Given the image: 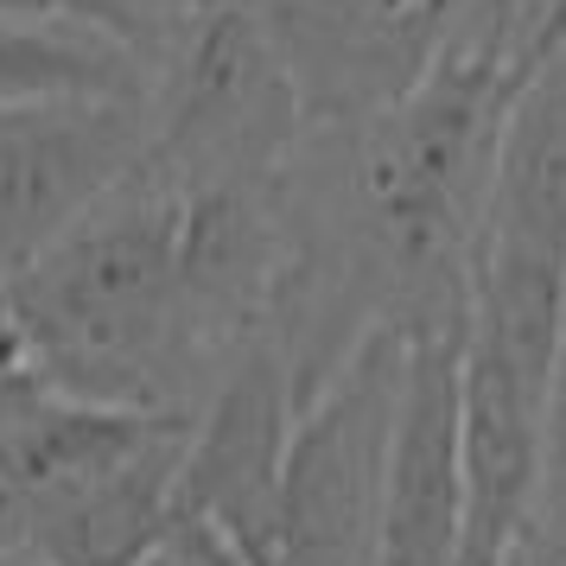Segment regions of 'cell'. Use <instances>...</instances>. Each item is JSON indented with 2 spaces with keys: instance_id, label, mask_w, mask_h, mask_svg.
Instances as JSON below:
<instances>
[{
  "instance_id": "obj_1",
  "label": "cell",
  "mask_w": 566,
  "mask_h": 566,
  "mask_svg": "<svg viewBox=\"0 0 566 566\" xmlns=\"http://www.w3.org/2000/svg\"><path fill=\"white\" fill-rule=\"evenodd\" d=\"M179 223L185 191L140 166L103 210L0 286L32 369L57 395L96 408L198 413L191 382L205 350L185 318Z\"/></svg>"
},
{
  "instance_id": "obj_2",
  "label": "cell",
  "mask_w": 566,
  "mask_h": 566,
  "mask_svg": "<svg viewBox=\"0 0 566 566\" xmlns=\"http://www.w3.org/2000/svg\"><path fill=\"white\" fill-rule=\"evenodd\" d=\"M306 134V96L268 20L249 0H198L154 77L147 172L172 191L286 179Z\"/></svg>"
},
{
  "instance_id": "obj_3",
  "label": "cell",
  "mask_w": 566,
  "mask_h": 566,
  "mask_svg": "<svg viewBox=\"0 0 566 566\" xmlns=\"http://www.w3.org/2000/svg\"><path fill=\"white\" fill-rule=\"evenodd\" d=\"M408 388V332L369 325L300 408L286 459L281 566H376L395 420Z\"/></svg>"
},
{
  "instance_id": "obj_4",
  "label": "cell",
  "mask_w": 566,
  "mask_h": 566,
  "mask_svg": "<svg viewBox=\"0 0 566 566\" xmlns=\"http://www.w3.org/2000/svg\"><path fill=\"white\" fill-rule=\"evenodd\" d=\"M300 433V376L281 337L242 344L198 408L179 471V522H205L249 566H281L286 459Z\"/></svg>"
},
{
  "instance_id": "obj_5",
  "label": "cell",
  "mask_w": 566,
  "mask_h": 566,
  "mask_svg": "<svg viewBox=\"0 0 566 566\" xmlns=\"http://www.w3.org/2000/svg\"><path fill=\"white\" fill-rule=\"evenodd\" d=\"M154 154V103L0 115V286L103 210Z\"/></svg>"
},
{
  "instance_id": "obj_6",
  "label": "cell",
  "mask_w": 566,
  "mask_h": 566,
  "mask_svg": "<svg viewBox=\"0 0 566 566\" xmlns=\"http://www.w3.org/2000/svg\"><path fill=\"white\" fill-rule=\"evenodd\" d=\"M464 528V332H420L408 337L376 566H459Z\"/></svg>"
},
{
  "instance_id": "obj_7",
  "label": "cell",
  "mask_w": 566,
  "mask_h": 566,
  "mask_svg": "<svg viewBox=\"0 0 566 566\" xmlns=\"http://www.w3.org/2000/svg\"><path fill=\"white\" fill-rule=\"evenodd\" d=\"M154 52L103 27L0 13V115L71 103H154Z\"/></svg>"
},
{
  "instance_id": "obj_8",
  "label": "cell",
  "mask_w": 566,
  "mask_h": 566,
  "mask_svg": "<svg viewBox=\"0 0 566 566\" xmlns=\"http://www.w3.org/2000/svg\"><path fill=\"white\" fill-rule=\"evenodd\" d=\"M478 242L528 249V255H547L566 268V39L528 77L510 115Z\"/></svg>"
},
{
  "instance_id": "obj_9",
  "label": "cell",
  "mask_w": 566,
  "mask_h": 566,
  "mask_svg": "<svg viewBox=\"0 0 566 566\" xmlns=\"http://www.w3.org/2000/svg\"><path fill=\"white\" fill-rule=\"evenodd\" d=\"M0 13H13V20H83V27H103L140 52H154L159 39L154 13L140 0H0Z\"/></svg>"
},
{
  "instance_id": "obj_10",
  "label": "cell",
  "mask_w": 566,
  "mask_h": 566,
  "mask_svg": "<svg viewBox=\"0 0 566 566\" xmlns=\"http://www.w3.org/2000/svg\"><path fill=\"white\" fill-rule=\"evenodd\" d=\"M52 395H57V388L32 369L27 337H20L13 312H7V300H0V433H7V427H20L32 408H45Z\"/></svg>"
},
{
  "instance_id": "obj_11",
  "label": "cell",
  "mask_w": 566,
  "mask_h": 566,
  "mask_svg": "<svg viewBox=\"0 0 566 566\" xmlns=\"http://www.w3.org/2000/svg\"><path fill=\"white\" fill-rule=\"evenodd\" d=\"M147 566H249V560H242L217 528H205V522H179Z\"/></svg>"
},
{
  "instance_id": "obj_12",
  "label": "cell",
  "mask_w": 566,
  "mask_h": 566,
  "mask_svg": "<svg viewBox=\"0 0 566 566\" xmlns=\"http://www.w3.org/2000/svg\"><path fill=\"white\" fill-rule=\"evenodd\" d=\"M0 566H39V560H32V554H7V547H0Z\"/></svg>"
}]
</instances>
